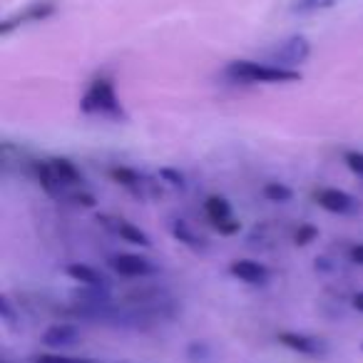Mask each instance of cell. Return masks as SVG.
Wrapping results in <instances>:
<instances>
[{
    "label": "cell",
    "mask_w": 363,
    "mask_h": 363,
    "mask_svg": "<svg viewBox=\"0 0 363 363\" xmlns=\"http://www.w3.org/2000/svg\"><path fill=\"white\" fill-rule=\"evenodd\" d=\"M33 169H35V174H38V182H40V187L45 189L50 197H60L62 194V184L60 182V177L55 174V169H52V164H50V160L48 162H33Z\"/></svg>",
    "instance_id": "obj_11"
},
{
    "label": "cell",
    "mask_w": 363,
    "mask_h": 363,
    "mask_svg": "<svg viewBox=\"0 0 363 363\" xmlns=\"http://www.w3.org/2000/svg\"><path fill=\"white\" fill-rule=\"evenodd\" d=\"M204 212H207V217L212 219V224H219V222H227V219H232V204L227 202L224 197H219V194H212V197L204 202Z\"/></svg>",
    "instance_id": "obj_12"
},
{
    "label": "cell",
    "mask_w": 363,
    "mask_h": 363,
    "mask_svg": "<svg viewBox=\"0 0 363 363\" xmlns=\"http://www.w3.org/2000/svg\"><path fill=\"white\" fill-rule=\"evenodd\" d=\"M77 328L70 326V323H55L50 326L45 333H43V343L45 346H52V348H65V346H72L77 341Z\"/></svg>",
    "instance_id": "obj_10"
},
{
    "label": "cell",
    "mask_w": 363,
    "mask_h": 363,
    "mask_svg": "<svg viewBox=\"0 0 363 363\" xmlns=\"http://www.w3.org/2000/svg\"><path fill=\"white\" fill-rule=\"evenodd\" d=\"M65 274L72 279V281L82 284V286H90V289H105V284H107V279L102 277L95 267H90V264H80V262L67 264Z\"/></svg>",
    "instance_id": "obj_9"
},
{
    "label": "cell",
    "mask_w": 363,
    "mask_h": 363,
    "mask_svg": "<svg viewBox=\"0 0 363 363\" xmlns=\"http://www.w3.org/2000/svg\"><path fill=\"white\" fill-rule=\"evenodd\" d=\"M110 177L117 184H122V187H137L140 184V174L135 169H130V167H112Z\"/></svg>",
    "instance_id": "obj_18"
},
{
    "label": "cell",
    "mask_w": 363,
    "mask_h": 363,
    "mask_svg": "<svg viewBox=\"0 0 363 363\" xmlns=\"http://www.w3.org/2000/svg\"><path fill=\"white\" fill-rule=\"evenodd\" d=\"M33 363H80V358L60 356V353H40V356H33Z\"/></svg>",
    "instance_id": "obj_22"
},
{
    "label": "cell",
    "mask_w": 363,
    "mask_h": 363,
    "mask_svg": "<svg viewBox=\"0 0 363 363\" xmlns=\"http://www.w3.org/2000/svg\"><path fill=\"white\" fill-rule=\"evenodd\" d=\"M224 75L234 82H262V85H279V82H298L301 72L289 67L269 65L259 60H232L224 67Z\"/></svg>",
    "instance_id": "obj_1"
},
{
    "label": "cell",
    "mask_w": 363,
    "mask_h": 363,
    "mask_svg": "<svg viewBox=\"0 0 363 363\" xmlns=\"http://www.w3.org/2000/svg\"><path fill=\"white\" fill-rule=\"evenodd\" d=\"M115 232L120 234V237L125 239V242L137 244V247H150V237H147V234L142 232L140 227H135L132 222H125V219H117Z\"/></svg>",
    "instance_id": "obj_13"
},
{
    "label": "cell",
    "mask_w": 363,
    "mask_h": 363,
    "mask_svg": "<svg viewBox=\"0 0 363 363\" xmlns=\"http://www.w3.org/2000/svg\"><path fill=\"white\" fill-rule=\"evenodd\" d=\"M52 13H55V3H52V0H35V3L23 8V11H18L16 16L6 18V21L0 23V35H11L16 28L28 26V23L45 21V18H50Z\"/></svg>",
    "instance_id": "obj_4"
},
{
    "label": "cell",
    "mask_w": 363,
    "mask_h": 363,
    "mask_svg": "<svg viewBox=\"0 0 363 363\" xmlns=\"http://www.w3.org/2000/svg\"><path fill=\"white\" fill-rule=\"evenodd\" d=\"M353 308H356V311H361L363 313V291H358V294H353Z\"/></svg>",
    "instance_id": "obj_27"
},
{
    "label": "cell",
    "mask_w": 363,
    "mask_h": 363,
    "mask_svg": "<svg viewBox=\"0 0 363 363\" xmlns=\"http://www.w3.org/2000/svg\"><path fill=\"white\" fill-rule=\"evenodd\" d=\"M172 234H174V239H179L182 244H187V247H192V249L202 247V239L187 227V222H182V219H177V222L172 224Z\"/></svg>",
    "instance_id": "obj_16"
},
{
    "label": "cell",
    "mask_w": 363,
    "mask_h": 363,
    "mask_svg": "<svg viewBox=\"0 0 363 363\" xmlns=\"http://www.w3.org/2000/svg\"><path fill=\"white\" fill-rule=\"evenodd\" d=\"M50 164L55 169V174L60 177L62 184H77V182H82L80 169L70 160H65V157H55V160H50Z\"/></svg>",
    "instance_id": "obj_14"
},
{
    "label": "cell",
    "mask_w": 363,
    "mask_h": 363,
    "mask_svg": "<svg viewBox=\"0 0 363 363\" xmlns=\"http://www.w3.org/2000/svg\"><path fill=\"white\" fill-rule=\"evenodd\" d=\"M110 267L115 269L120 277H127V279L155 277L157 274L155 264L147 257H140V254H115V257H110Z\"/></svg>",
    "instance_id": "obj_6"
},
{
    "label": "cell",
    "mask_w": 363,
    "mask_h": 363,
    "mask_svg": "<svg viewBox=\"0 0 363 363\" xmlns=\"http://www.w3.org/2000/svg\"><path fill=\"white\" fill-rule=\"evenodd\" d=\"M311 55V43L303 35H294L289 40L279 43L274 50H269V65H279V67H289V70H298L301 62L308 60Z\"/></svg>",
    "instance_id": "obj_3"
},
{
    "label": "cell",
    "mask_w": 363,
    "mask_h": 363,
    "mask_svg": "<svg viewBox=\"0 0 363 363\" xmlns=\"http://www.w3.org/2000/svg\"><path fill=\"white\" fill-rule=\"evenodd\" d=\"M80 363H100V361H90V358H80Z\"/></svg>",
    "instance_id": "obj_28"
},
{
    "label": "cell",
    "mask_w": 363,
    "mask_h": 363,
    "mask_svg": "<svg viewBox=\"0 0 363 363\" xmlns=\"http://www.w3.org/2000/svg\"><path fill=\"white\" fill-rule=\"evenodd\" d=\"M343 162H346V167L353 172V174L363 177V152H356V150L346 152V155H343Z\"/></svg>",
    "instance_id": "obj_21"
},
{
    "label": "cell",
    "mask_w": 363,
    "mask_h": 363,
    "mask_svg": "<svg viewBox=\"0 0 363 363\" xmlns=\"http://www.w3.org/2000/svg\"><path fill=\"white\" fill-rule=\"evenodd\" d=\"M160 177L167 182V184H169V187H179V189L187 187V182H184V174H182V172H177V169H169V167L160 169Z\"/></svg>",
    "instance_id": "obj_20"
},
{
    "label": "cell",
    "mask_w": 363,
    "mask_h": 363,
    "mask_svg": "<svg viewBox=\"0 0 363 363\" xmlns=\"http://www.w3.org/2000/svg\"><path fill=\"white\" fill-rule=\"evenodd\" d=\"M229 274L244 284H267L269 279V269L254 259H234L229 264Z\"/></svg>",
    "instance_id": "obj_8"
},
{
    "label": "cell",
    "mask_w": 363,
    "mask_h": 363,
    "mask_svg": "<svg viewBox=\"0 0 363 363\" xmlns=\"http://www.w3.org/2000/svg\"><path fill=\"white\" fill-rule=\"evenodd\" d=\"M279 343L291 351L301 353V356H311V358H321L328 353V343L323 338L308 336V333H296V331H281L279 333Z\"/></svg>",
    "instance_id": "obj_5"
},
{
    "label": "cell",
    "mask_w": 363,
    "mask_h": 363,
    "mask_svg": "<svg viewBox=\"0 0 363 363\" xmlns=\"http://www.w3.org/2000/svg\"><path fill=\"white\" fill-rule=\"evenodd\" d=\"M361 351H363V346H361Z\"/></svg>",
    "instance_id": "obj_29"
},
{
    "label": "cell",
    "mask_w": 363,
    "mask_h": 363,
    "mask_svg": "<svg viewBox=\"0 0 363 363\" xmlns=\"http://www.w3.org/2000/svg\"><path fill=\"white\" fill-rule=\"evenodd\" d=\"M348 257H351V262H353V264L363 267V242H361V244H353L351 252H348Z\"/></svg>",
    "instance_id": "obj_25"
},
{
    "label": "cell",
    "mask_w": 363,
    "mask_h": 363,
    "mask_svg": "<svg viewBox=\"0 0 363 363\" xmlns=\"http://www.w3.org/2000/svg\"><path fill=\"white\" fill-rule=\"evenodd\" d=\"M316 237H318V229L313 224H298L296 232H294V244L296 247H306V244L316 242Z\"/></svg>",
    "instance_id": "obj_19"
},
{
    "label": "cell",
    "mask_w": 363,
    "mask_h": 363,
    "mask_svg": "<svg viewBox=\"0 0 363 363\" xmlns=\"http://www.w3.org/2000/svg\"><path fill=\"white\" fill-rule=\"evenodd\" d=\"M80 110L85 115H100V117H122V105L120 97L115 92V85L107 77H97L90 82V87L85 90L80 100Z\"/></svg>",
    "instance_id": "obj_2"
},
{
    "label": "cell",
    "mask_w": 363,
    "mask_h": 363,
    "mask_svg": "<svg viewBox=\"0 0 363 363\" xmlns=\"http://www.w3.org/2000/svg\"><path fill=\"white\" fill-rule=\"evenodd\" d=\"M333 3H338V0H296L291 6V11L298 13V16H311V13L318 11H328Z\"/></svg>",
    "instance_id": "obj_17"
},
{
    "label": "cell",
    "mask_w": 363,
    "mask_h": 363,
    "mask_svg": "<svg viewBox=\"0 0 363 363\" xmlns=\"http://www.w3.org/2000/svg\"><path fill=\"white\" fill-rule=\"evenodd\" d=\"M72 202L82 204V207H95V197L92 194H72Z\"/></svg>",
    "instance_id": "obj_26"
},
{
    "label": "cell",
    "mask_w": 363,
    "mask_h": 363,
    "mask_svg": "<svg viewBox=\"0 0 363 363\" xmlns=\"http://www.w3.org/2000/svg\"><path fill=\"white\" fill-rule=\"evenodd\" d=\"M313 199H316L318 207L326 209V212H331V214H353L358 207L356 199H353L351 194L343 192V189H336V187L318 189V192L313 194Z\"/></svg>",
    "instance_id": "obj_7"
},
{
    "label": "cell",
    "mask_w": 363,
    "mask_h": 363,
    "mask_svg": "<svg viewBox=\"0 0 363 363\" xmlns=\"http://www.w3.org/2000/svg\"><path fill=\"white\" fill-rule=\"evenodd\" d=\"M262 194L269 199V202H277V204H284V202H291L294 199V189L286 187L284 182H267L262 189Z\"/></svg>",
    "instance_id": "obj_15"
},
{
    "label": "cell",
    "mask_w": 363,
    "mask_h": 363,
    "mask_svg": "<svg viewBox=\"0 0 363 363\" xmlns=\"http://www.w3.org/2000/svg\"><path fill=\"white\" fill-rule=\"evenodd\" d=\"M0 316H3V321H6V326H16V313H13L11 308V298L8 296H0Z\"/></svg>",
    "instance_id": "obj_23"
},
{
    "label": "cell",
    "mask_w": 363,
    "mask_h": 363,
    "mask_svg": "<svg viewBox=\"0 0 363 363\" xmlns=\"http://www.w3.org/2000/svg\"><path fill=\"white\" fill-rule=\"evenodd\" d=\"M214 229H217L219 234H224V237H232V234H237L239 229H242V224L237 222V219H227V222H219V224H214Z\"/></svg>",
    "instance_id": "obj_24"
}]
</instances>
